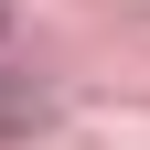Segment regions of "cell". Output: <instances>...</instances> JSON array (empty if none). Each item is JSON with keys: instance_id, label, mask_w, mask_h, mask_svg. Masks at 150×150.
Masks as SVG:
<instances>
[{"instance_id": "obj_1", "label": "cell", "mask_w": 150, "mask_h": 150, "mask_svg": "<svg viewBox=\"0 0 150 150\" xmlns=\"http://www.w3.org/2000/svg\"><path fill=\"white\" fill-rule=\"evenodd\" d=\"M0 22H11V11H0Z\"/></svg>"}]
</instances>
